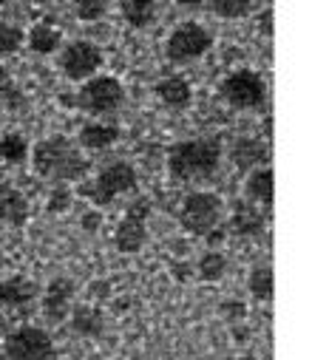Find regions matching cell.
<instances>
[{"label": "cell", "instance_id": "obj_21", "mask_svg": "<svg viewBox=\"0 0 312 360\" xmlns=\"http://www.w3.org/2000/svg\"><path fill=\"white\" fill-rule=\"evenodd\" d=\"M120 12L131 29H148L156 20V0H120Z\"/></svg>", "mask_w": 312, "mask_h": 360}, {"label": "cell", "instance_id": "obj_9", "mask_svg": "<svg viewBox=\"0 0 312 360\" xmlns=\"http://www.w3.org/2000/svg\"><path fill=\"white\" fill-rule=\"evenodd\" d=\"M6 360H54L57 349L46 329L40 326H18L6 338Z\"/></svg>", "mask_w": 312, "mask_h": 360}, {"label": "cell", "instance_id": "obj_32", "mask_svg": "<svg viewBox=\"0 0 312 360\" xmlns=\"http://www.w3.org/2000/svg\"><path fill=\"white\" fill-rule=\"evenodd\" d=\"M204 4V0H176V6H182V9H199Z\"/></svg>", "mask_w": 312, "mask_h": 360}, {"label": "cell", "instance_id": "obj_29", "mask_svg": "<svg viewBox=\"0 0 312 360\" xmlns=\"http://www.w3.org/2000/svg\"><path fill=\"white\" fill-rule=\"evenodd\" d=\"M74 207V191L68 185H57L51 193H49V202H46V210L51 216H63Z\"/></svg>", "mask_w": 312, "mask_h": 360}, {"label": "cell", "instance_id": "obj_26", "mask_svg": "<svg viewBox=\"0 0 312 360\" xmlns=\"http://www.w3.org/2000/svg\"><path fill=\"white\" fill-rule=\"evenodd\" d=\"M211 9L225 20H242L253 12V0H211Z\"/></svg>", "mask_w": 312, "mask_h": 360}, {"label": "cell", "instance_id": "obj_18", "mask_svg": "<svg viewBox=\"0 0 312 360\" xmlns=\"http://www.w3.org/2000/svg\"><path fill=\"white\" fill-rule=\"evenodd\" d=\"M26 43H29V49H32L35 54L49 57V54H54V51H60V49H63V32H60L54 23L40 20V23H35V26L29 29Z\"/></svg>", "mask_w": 312, "mask_h": 360}, {"label": "cell", "instance_id": "obj_27", "mask_svg": "<svg viewBox=\"0 0 312 360\" xmlns=\"http://www.w3.org/2000/svg\"><path fill=\"white\" fill-rule=\"evenodd\" d=\"M0 103L9 105V108H20V105L26 103V97H23L20 88H18L15 77H12L9 68H4V65H0Z\"/></svg>", "mask_w": 312, "mask_h": 360}, {"label": "cell", "instance_id": "obj_8", "mask_svg": "<svg viewBox=\"0 0 312 360\" xmlns=\"http://www.w3.org/2000/svg\"><path fill=\"white\" fill-rule=\"evenodd\" d=\"M102 65H106V54L91 40H71L68 46L60 49V71L71 82H82L99 74Z\"/></svg>", "mask_w": 312, "mask_h": 360}, {"label": "cell", "instance_id": "obj_34", "mask_svg": "<svg viewBox=\"0 0 312 360\" xmlns=\"http://www.w3.org/2000/svg\"><path fill=\"white\" fill-rule=\"evenodd\" d=\"M173 269H176V281H185V278H187L185 273H187V269H190V266H187V264H176Z\"/></svg>", "mask_w": 312, "mask_h": 360}, {"label": "cell", "instance_id": "obj_7", "mask_svg": "<svg viewBox=\"0 0 312 360\" xmlns=\"http://www.w3.org/2000/svg\"><path fill=\"white\" fill-rule=\"evenodd\" d=\"M211 49H213V34L207 32L201 23H190V20L176 26L165 40V57L176 65L193 63V60L204 57Z\"/></svg>", "mask_w": 312, "mask_h": 360}, {"label": "cell", "instance_id": "obj_25", "mask_svg": "<svg viewBox=\"0 0 312 360\" xmlns=\"http://www.w3.org/2000/svg\"><path fill=\"white\" fill-rule=\"evenodd\" d=\"M23 43H26V32H23L20 26L0 20V57H12V54H18Z\"/></svg>", "mask_w": 312, "mask_h": 360}, {"label": "cell", "instance_id": "obj_16", "mask_svg": "<svg viewBox=\"0 0 312 360\" xmlns=\"http://www.w3.org/2000/svg\"><path fill=\"white\" fill-rule=\"evenodd\" d=\"M264 221H267V219H264V213L258 210V205H253V202H236L227 230L236 233L239 238H256V236H261Z\"/></svg>", "mask_w": 312, "mask_h": 360}, {"label": "cell", "instance_id": "obj_19", "mask_svg": "<svg viewBox=\"0 0 312 360\" xmlns=\"http://www.w3.org/2000/svg\"><path fill=\"white\" fill-rule=\"evenodd\" d=\"M230 162L239 170H253L258 165H267V148L256 136H239L230 148Z\"/></svg>", "mask_w": 312, "mask_h": 360}, {"label": "cell", "instance_id": "obj_31", "mask_svg": "<svg viewBox=\"0 0 312 360\" xmlns=\"http://www.w3.org/2000/svg\"><path fill=\"white\" fill-rule=\"evenodd\" d=\"M80 224H82V230H85V233H96V230L102 227V213H99V207L85 210V213H82V219H80Z\"/></svg>", "mask_w": 312, "mask_h": 360}, {"label": "cell", "instance_id": "obj_23", "mask_svg": "<svg viewBox=\"0 0 312 360\" xmlns=\"http://www.w3.org/2000/svg\"><path fill=\"white\" fill-rule=\"evenodd\" d=\"M225 273H227V258H225L222 250H207V252H201V258L196 261V276H199L201 281H207V284L222 281Z\"/></svg>", "mask_w": 312, "mask_h": 360}, {"label": "cell", "instance_id": "obj_30", "mask_svg": "<svg viewBox=\"0 0 312 360\" xmlns=\"http://www.w3.org/2000/svg\"><path fill=\"white\" fill-rule=\"evenodd\" d=\"M219 315L225 318V321H230V323H244V318H247V307L242 304V301H222V307H219Z\"/></svg>", "mask_w": 312, "mask_h": 360}, {"label": "cell", "instance_id": "obj_22", "mask_svg": "<svg viewBox=\"0 0 312 360\" xmlns=\"http://www.w3.org/2000/svg\"><path fill=\"white\" fill-rule=\"evenodd\" d=\"M29 150H32L29 148V139L23 134H18V131L0 136V162L9 165V167L23 165L29 159Z\"/></svg>", "mask_w": 312, "mask_h": 360}, {"label": "cell", "instance_id": "obj_3", "mask_svg": "<svg viewBox=\"0 0 312 360\" xmlns=\"http://www.w3.org/2000/svg\"><path fill=\"white\" fill-rule=\"evenodd\" d=\"M134 191H137V170L131 162H111L94 179H80L77 185V196L88 199L94 207H108L120 196Z\"/></svg>", "mask_w": 312, "mask_h": 360}, {"label": "cell", "instance_id": "obj_15", "mask_svg": "<svg viewBox=\"0 0 312 360\" xmlns=\"http://www.w3.org/2000/svg\"><path fill=\"white\" fill-rule=\"evenodd\" d=\"M32 210H29V199L18 191L9 188V182L0 188V221L6 227H26Z\"/></svg>", "mask_w": 312, "mask_h": 360}, {"label": "cell", "instance_id": "obj_13", "mask_svg": "<svg viewBox=\"0 0 312 360\" xmlns=\"http://www.w3.org/2000/svg\"><path fill=\"white\" fill-rule=\"evenodd\" d=\"M37 298V284L26 276H9L0 281V307L4 309H26Z\"/></svg>", "mask_w": 312, "mask_h": 360}, {"label": "cell", "instance_id": "obj_2", "mask_svg": "<svg viewBox=\"0 0 312 360\" xmlns=\"http://www.w3.org/2000/svg\"><path fill=\"white\" fill-rule=\"evenodd\" d=\"M222 142L219 139H185L168 150V173L176 185L204 182L222 165Z\"/></svg>", "mask_w": 312, "mask_h": 360}, {"label": "cell", "instance_id": "obj_5", "mask_svg": "<svg viewBox=\"0 0 312 360\" xmlns=\"http://www.w3.org/2000/svg\"><path fill=\"white\" fill-rule=\"evenodd\" d=\"M123 103H125V88L111 74H94V77L82 79V88L74 97V105L94 117L114 114Z\"/></svg>", "mask_w": 312, "mask_h": 360}, {"label": "cell", "instance_id": "obj_35", "mask_svg": "<svg viewBox=\"0 0 312 360\" xmlns=\"http://www.w3.org/2000/svg\"><path fill=\"white\" fill-rule=\"evenodd\" d=\"M6 185V173H4V162H0V188Z\"/></svg>", "mask_w": 312, "mask_h": 360}, {"label": "cell", "instance_id": "obj_4", "mask_svg": "<svg viewBox=\"0 0 312 360\" xmlns=\"http://www.w3.org/2000/svg\"><path fill=\"white\" fill-rule=\"evenodd\" d=\"M225 221V202L219 193L211 191H193L182 199L179 207V224L185 233L204 238L213 227H219Z\"/></svg>", "mask_w": 312, "mask_h": 360}, {"label": "cell", "instance_id": "obj_28", "mask_svg": "<svg viewBox=\"0 0 312 360\" xmlns=\"http://www.w3.org/2000/svg\"><path fill=\"white\" fill-rule=\"evenodd\" d=\"M111 9V0H74V15L82 23H94L99 18H106Z\"/></svg>", "mask_w": 312, "mask_h": 360}, {"label": "cell", "instance_id": "obj_12", "mask_svg": "<svg viewBox=\"0 0 312 360\" xmlns=\"http://www.w3.org/2000/svg\"><path fill=\"white\" fill-rule=\"evenodd\" d=\"M154 94L156 100L165 105V108H173V111H182L193 103V85L182 77V74H168L162 77L156 85H154Z\"/></svg>", "mask_w": 312, "mask_h": 360}, {"label": "cell", "instance_id": "obj_1", "mask_svg": "<svg viewBox=\"0 0 312 360\" xmlns=\"http://www.w3.org/2000/svg\"><path fill=\"white\" fill-rule=\"evenodd\" d=\"M29 153H32V165H35L37 176L49 179V182L71 185V182L85 179V173H88V159L63 134L40 139Z\"/></svg>", "mask_w": 312, "mask_h": 360}, {"label": "cell", "instance_id": "obj_20", "mask_svg": "<svg viewBox=\"0 0 312 360\" xmlns=\"http://www.w3.org/2000/svg\"><path fill=\"white\" fill-rule=\"evenodd\" d=\"M68 318H71V329L82 338H96V335H102V329H106V315H102V309H96L91 304L71 307Z\"/></svg>", "mask_w": 312, "mask_h": 360}, {"label": "cell", "instance_id": "obj_24", "mask_svg": "<svg viewBox=\"0 0 312 360\" xmlns=\"http://www.w3.org/2000/svg\"><path fill=\"white\" fill-rule=\"evenodd\" d=\"M247 290L256 301H270L273 290H275V278H273V269L270 266H253L250 276H247Z\"/></svg>", "mask_w": 312, "mask_h": 360}, {"label": "cell", "instance_id": "obj_17", "mask_svg": "<svg viewBox=\"0 0 312 360\" xmlns=\"http://www.w3.org/2000/svg\"><path fill=\"white\" fill-rule=\"evenodd\" d=\"M77 142H80L85 150H108L111 145L120 142V128L111 125V122H102V120L85 122V125L80 128Z\"/></svg>", "mask_w": 312, "mask_h": 360}, {"label": "cell", "instance_id": "obj_11", "mask_svg": "<svg viewBox=\"0 0 312 360\" xmlns=\"http://www.w3.org/2000/svg\"><path fill=\"white\" fill-rule=\"evenodd\" d=\"M74 295H77V287L71 278L60 276L54 281H49L46 292H43V315L51 321V323H63L74 307Z\"/></svg>", "mask_w": 312, "mask_h": 360}, {"label": "cell", "instance_id": "obj_6", "mask_svg": "<svg viewBox=\"0 0 312 360\" xmlns=\"http://www.w3.org/2000/svg\"><path fill=\"white\" fill-rule=\"evenodd\" d=\"M219 94L222 100L230 105V108H239V111H256L264 105L267 100V82L258 71L253 68H236L230 71L222 85H219Z\"/></svg>", "mask_w": 312, "mask_h": 360}, {"label": "cell", "instance_id": "obj_33", "mask_svg": "<svg viewBox=\"0 0 312 360\" xmlns=\"http://www.w3.org/2000/svg\"><path fill=\"white\" fill-rule=\"evenodd\" d=\"M261 20H264V23H261L264 34H273V23H270V20H273V15H270V12H264V15H261Z\"/></svg>", "mask_w": 312, "mask_h": 360}, {"label": "cell", "instance_id": "obj_10", "mask_svg": "<svg viewBox=\"0 0 312 360\" xmlns=\"http://www.w3.org/2000/svg\"><path fill=\"white\" fill-rule=\"evenodd\" d=\"M148 216H151V202L148 199H137L128 205L125 216L120 219L117 230H114V244L120 252H139L148 241Z\"/></svg>", "mask_w": 312, "mask_h": 360}, {"label": "cell", "instance_id": "obj_14", "mask_svg": "<svg viewBox=\"0 0 312 360\" xmlns=\"http://www.w3.org/2000/svg\"><path fill=\"white\" fill-rule=\"evenodd\" d=\"M244 196H247V202H253V205H258V207H270V205H273V196H275V176H273L270 165H258V167L247 170Z\"/></svg>", "mask_w": 312, "mask_h": 360}]
</instances>
